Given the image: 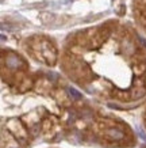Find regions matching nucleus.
Wrapping results in <instances>:
<instances>
[{
	"mask_svg": "<svg viewBox=\"0 0 146 148\" xmlns=\"http://www.w3.org/2000/svg\"><path fill=\"white\" fill-rule=\"evenodd\" d=\"M108 135L112 137V139H115V140H120V139H123V132H120L119 129H110L108 130Z\"/></svg>",
	"mask_w": 146,
	"mask_h": 148,
	"instance_id": "obj_1",
	"label": "nucleus"
},
{
	"mask_svg": "<svg viewBox=\"0 0 146 148\" xmlns=\"http://www.w3.org/2000/svg\"><path fill=\"white\" fill-rule=\"evenodd\" d=\"M68 91H69L71 97H73L75 99H80V98H81V94H80V92H79L77 90H76V88H72V87H71V88H69Z\"/></svg>",
	"mask_w": 146,
	"mask_h": 148,
	"instance_id": "obj_2",
	"label": "nucleus"
},
{
	"mask_svg": "<svg viewBox=\"0 0 146 148\" xmlns=\"http://www.w3.org/2000/svg\"><path fill=\"white\" fill-rule=\"evenodd\" d=\"M135 130H137L138 133H139V137H141L142 140H146V133L141 129V128H139V126H137V128H135Z\"/></svg>",
	"mask_w": 146,
	"mask_h": 148,
	"instance_id": "obj_3",
	"label": "nucleus"
}]
</instances>
